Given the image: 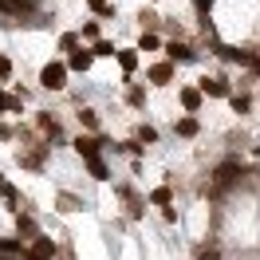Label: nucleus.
Instances as JSON below:
<instances>
[{"instance_id": "obj_19", "label": "nucleus", "mask_w": 260, "mask_h": 260, "mask_svg": "<svg viewBox=\"0 0 260 260\" xmlns=\"http://www.w3.org/2000/svg\"><path fill=\"white\" fill-rule=\"evenodd\" d=\"M0 252H4V256H24L28 248H24L20 241H8V237H0Z\"/></svg>"}, {"instance_id": "obj_27", "label": "nucleus", "mask_w": 260, "mask_h": 260, "mask_svg": "<svg viewBox=\"0 0 260 260\" xmlns=\"http://www.w3.org/2000/svg\"><path fill=\"white\" fill-rule=\"evenodd\" d=\"M138 20H142V28H158V12H150V8H142V12H138Z\"/></svg>"}, {"instance_id": "obj_33", "label": "nucleus", "mask_w": 260, "mask_h": 260, "mask_svg": "<svg viewBox=\"0 0 260 260\" xmlns=\"http://www.w3.org/2000/svg\"><path fill=\"white\" fill-rule=\"evenodd\" d=\"M162 221H166V225H174V221H178V209H174V205H166V209H162Z\"/></svg>"}, {"instance_id": "obj_32", "label": "nucleus", "mask_w": 260, "mask_h": 260, "mask_svg": "<svg viewBox=\"0 0 260 260\" xmlns=\"http://www.w3.org/2000/svg\"><path fill=\"white\" fill-rule=\"evenodd\" d=\"M8 75H12V59H8V55H0V79H8Z\"/></svg>"}, {"instance_id": "obj_29", "label": "nucleus", "mask_w": 260, "mask_h": 260, "mask_svg": "<svg viewBox=\"0 0 260 260\" xmlns=\"http://www.w3.org/2000/svg\"><path fill=\"white\" fill-rule=\"evenodd\" d=\"M59 48H63V51H75V48H79V36H75V32L59 36Z\"/></svg>"}, {"instance_id": "obj_10", "label": "nucleus", "mask_w": 260, "mask_h": 260, "mask_svg": "<svg viewBox=\"0 0 260 260\" xmlns=\"http://www.w3.org/2000/svg\"><path fill=\"white\" fill-rule=\"evenodd\" d=\"M36 130H40L48 142H55V138H59V122H55L51 114H36Z\"/></svg>"}, {"instance_id": "obj_18", "label": "nucleus", "mask_w": 260, "mask_h": 260, "mask_svg": "<svg viewBox=\"0 0 260 260\" xmlns=\"http://www.w3.org/2000/svg\"><path fill=\"white\" fill-rule=\"evenodd\" d=\"M79 122L87 130H99V111H95V107H79Z\"/></svg>"}, {"instance_id": "obj_35", "label": "nucleus", "mask_w": 260, "mask_h": 260, "mask_svg": "<svg viewBox=\"0 0 260 260\" xmlns=\"http://www.w3.org/2000/svg\"><path fill=\"white\" fill-rule=\"evenodd\" d=\"M193 8H197V12H201V16H205V12H209V8H213V0H193Z\"/></svg>"}, {"instance_id": "obj_7", "label": "nucleus", "mask_w": 260, "mask_h": 260, "mask_svg": "<svg viewBox=\"0 0 260 260\" xmlns=\"http://www.w3.org/2000/svg\"><path fill=\"white\" fill-rule=\"evenodd\" d=\"M91 63H95V55L91 51H67V71H91Z\"/></svg>"}, {"instance_id": "obj_12", "label": "nucleus", "mask_w": 260, "mask_h": 260, "mask_svg": "<svg viewBox=\"0 0 260 260\" xmlns=\"http://www.w3.org/2000/svg\"><path fill=\"white\" fill-rule=\"evenodd\" d=\"M181 107H185V111H189V114H197V111H201V91H197V87H181Z\"/></svg>"}, {"instance_id": "obj_11", "label": "nucleus", "mask_w": 260, "mask_h": 260, "mask_svg": "<svg viewBox=\"0 0 260 260\" xmlns=\"http://www.w3.org/2000/svg\"><path fill=\"white\" fill-rule=\"evenodd\" d=\"M174 134H181V138H197V134H201V122H197L193 114H185V118L174 122Z\"/></svg>"}, {"instance_id": "obj_16", "label": "nucleus", "mask_w": 260, "mask_h": 260, "mask_svg": "<svg viewBox=\"0 0 260 260\" xmlns=\"http://www.w3.org/2000/svg\"><path fill=\"white\" fill-rule=\"evenodd\" d=\"M114 51H118V48H114L111 40H95V48H91V55H95V59H114Z\"/></svg>"}, {"instance_id": "obj_23", "label": "nucleus", "mask_w": 260, "mask_h": 260, "mask_svg": "<svg viewBox=\"0 0 260 260\" xmlns=\"http://www.w3.org/2000/svg\"><path fill=\"white\" fill-rule=\"evenodd\" d=\"M0 197H4V201H8L12 209H16V205H20V193H16V189H12V185H8V181H4V178H0Z\"/></svg>"}, {"instance_id": "obj_36", "label": "nucleus", "mask_w": 260, "mask_h": 260, "mask_svg": "<svg viewBox=\"0 0 260 260\" xmlns=\"http://www.w3.org/2000/svg\"><path fill=\"white\" fill-rule=\"evenodd\" d=\"M0 260H24V256H4V252H0Z\"/></svg>"}, {"instance_id": "obj_21", "label": "nucleus", "mask_w": 260, "mask_h": 260, "mask_svg": "<svg viewBox=\"0 0 260 260\" xmlns=\"http://www.w3.org/2000/svg\"><path fill=\"white\" fill-rule=\"evenodd\" d=\"M126 103H130V107H142V103H146V91H142L138 83H130V87H126Z\"/></svg>"}, {"instance_id": "obj_1", "label": "nucleus", "mask_w": 260, "mask_h": 260, "mask_svg": "<svg viewBox=\"0 0 260 260\" xmlns=\"http://www.w3.org/2000/svg\"><path fill=\"white\" fill-rule=\"evenodd\" d=\"M44 158H48V142H36V146H20L16 150V162L24 166V170H40Z\"/></svg>"}, {"instance_id": "obj_20", "label": "nucleus", "mask_w": 260, "mask_h": 260, "mask_svg": "<svg viewBox=\"0 0 260 260\" xmlns=\"http://www.w3.org/2000/svg\"><path fill=\"white\" fill-rule=\"evenodd\" d=\"M114 59H118V63H122V71H126V75H130V71H134V67H138V55H134V51H114Z\"/></svg>"}, {"instance_id": "obj_34", "label": "nucleus", "mask_w": 260, "mask_h": 260, "mask_svg": "<svg viewBox=\"0 0 260 260\" xmlns=\"http://www.w3.org/2000/svg\"><path fill=\"white\" fill-rule=\"evenodd\" d=\"M197 260H221V252H217V248H201V252H197Z\"/></svg>"}, {"instance_id": "obj_25", "label": "nucleus", "mask_w": 260, "mask_h": 260, "mask_svg": "<svg viewBox=\"0 0 260 260\" xmlns=\"http://www.w3.org/2000/svg\"><path fill=\"white\" fill-rule=\"evenodd\" d=\"M138 48H142V51H154V48H162V40H158L154 32H142V40H138Z\"/></svg>"}, {"instance_id": "obj_37", "label": "nucleus", "mask_w": 260, "mask_h": 260, "mask_svg": "<svg viewBox=\"0 0 260 260\" xmlns=\"http://www.w3.org/2000/svg\"><path fill=\"white\" fill-rule=\"evenodd\" d=\"M0 134H8V130H4V126H0Z\"/></svg>"}, {"instance_id": "obj_28", "label": "nucleus", "mask_w": 260, "mask_h": 260, "mask_svg": "<svg viewBox=\"0 0 260 260\" xmlns=\"http://www.w3.org/2000/svg\"><path fill=\"white\" fill-rule=\"evenodd\" d=\"M16 229H20V233H28V237H36V221H32V217H20V213H16Z\"/></svg>"}, {"instance_id": "obj_26", "label": "nucleus", "mask_w": 260, "mask_h": 260, "mask_svg": "<svg viewBox=\"0 0 260 260\" xmlns=\"http://www.w3.org/2000/svg\"><path fill=\"white\" fill-rule=\"evenodd\" d=\"M138 142H150V146H154V142H158V130L142 122V126H138Z\"/></svg>"}, {"instance_id": "obj_8", "label": "nucleus", "mask_w": 260, "mask_h": 260, "mask_svg": "<svg viewBox=\"0 0 260 260\" xmlns=\"http://www.w3.org/2000/svg\"><path fill=\"white\" fill-rule=\"evenodd\" d=\"M150 83H154V87L174 83V63H170V59H166V63H154V67H150Z\"/></svg>"}, {"instance_id": "obj_14", "label": "nucleus", "mask_w": 260, "mask_h": 260, "mask_svg": "<svg viewBox=\"0 0 260 260\" xmlns=\"http://www.w3.org/2000/svg\"><path fill=\"white\" fill-rule=\"evenodd\" d=\"M150 205H158V209H166V205H174V193H170V185H158V189L150 193Z\"/></svg>"}, {"instance_id": "obj_24", "label": "nucleus", "mask_w": 260, "mask_h": 260, "mask_svg": "<svg viewBox=\"0 0 260 260\" xmlns=\"http://www.w3.org/2000/svg\"><path fill=\"white\" fill-rule=\"evenodd\" d=\"M229 103H233V111H237V114H248V107H252V99H248V95H229Z\"/></svg>"}, {"instance_id": "obj_15", "label": "nucleus", "mask_w": 260, "mask_h": 260, "mask_svg": "<svg viewBox=\"0 0 260 260\" xmlns=\"http://www.w3.org/2000/svg\"><path fill=\"white\" fill-rule=\"evenodd\" d=\"M87 170H91V178H95V181H107V178H111V170H107L103 158H87Z\"/></svg>"}, {"instance_id": "obj_9", "label": "nucleus", "mask_w": 260, "mask_h": 260, "mask_svg": "<svg viewBox=\"0 0 260 260\" xmlns=\"http://www.w3.org/2000/svg\"><path fill=\"white\" fill-rule=\"evenodd\" d=\"M197 91H201V95H213V99H229V83L225 79H201Z\"/></svg>"}, {"instance_id": "obj_5", "label": "nucleus", "mask_w": 260, "mask_h": 260, "mask_svg": "<svg viewBox=\"0 0 260 260\" xmlns=\"http://www.w3.org/2000/svg\"><path fill=\"white\" fill-rule=\"evenodd\" d=\"M166 59H170V63H193L197 51L189 48V44H178V40H174V44H166Z\"/></svg>"}, {"instance_id": "obj_17", "label": "nucleus", "mask_w": 260, "mask_h": 260, "mask_svg": "<svg viewBox=\"0 0 260 260\" xmlns=\"http://www.w3.org/2000/svg\"><path fill=\"white\" fill-rule=\"evenodd\" d=\"M32 252H40V256H55V241H51V237H36Z\"/></svg>"}, {"instance_id": "obj_13", "label": "nucleus", "mask_w": 260, "mask_h": 260, "mask_svg": "<svg viewBox=\"0 0 260 260\" xmlns=\"http://www.w3.org/2000/svg\"><path fill=\"white\" fill-rule=\"evenodd\" d=\"M20 107H24V95H4L0 91V114H20Z\"/></svg>"}, {"instance_id": "obj_6", "label": "nucleus", "mask_w": 260, "mask_h": 260, "mask_svg": "<svg viewBox=\"0 0 260 260\" xmlns=\"http://www.w3.org/2000/svg\"><path fill=\"white\" fill-rule=\"evenodd\" d=\"M71 146H75V154H79L83 162H87V158H99V146H103V142H99L95 134H79Z\"/></svg>"}, {"instance_id": "obj_3", "label": "nucleus", "mask_w": 260, "mask_h": 260, "mask_svg": "<svg viewBox=\"0 0 260 260\" xmlns=\"http://www.w3.org/2000/svg\"><path fill=\"white\" fill-rule=\"evenodd\" d=\"M241 178H244V170L237 162H221V166H217V174H213V185L225 189V185H237Z\"/></svg>"}, {"instance_id": "obj_22", "label": "nucleus", "mask_w": 260, "mask_h": 260, "mask_svg": "<svg viewBox=\"0 0 260 260\" xmlns=\"http://www.w3.org/2000/svg\"><path fill=\"white\" fill-rule=\"evenodd\" d=\"M59 209H63V213H75V209H83V201L75 193H59Z\"/></svg>"}, {"instance_id": "obj_31", "label": "nucleus", "mask_w": 260, "mask_h": 260, "mask_svg": "<svg viewBox=\"0 0 260 260\" xmlns=\"http://www.w3.org/2000/svg\"><path fill=\"white\" fill-rule=\"evenodd\" d=\"M83 40H99V24H95V20L83 24Z\"/></svg>"}, {"instance_id": "obj_2", "label": "nucleus", "mask_w": 260, "mask_h": 260, "mask_svg": "<svg viewBox=\"0 0 260 260\" xmlns=\"http://www.w3.org/2000/svg\"><path fill=\"white\" fill-rule=\"evenodd\" d=\"M40 87H48V91H63L67 87V63H48L40 71Z\"/></svg>"}, {"instance_id": "obj_4", "label": "nucleus", "mask_w": 260, "mask_h": 260, "mask_svg": "<svg viewBox=\"0 0 260 260\" xmlns=\"http://www.w3.org/2000/svg\"><path fill=\"white\" fill-rule=\"evenodd\" d=\"M217 55L229 59V63H241V67H260L256 55H252V51H241V48H217Z\"/></svg>"}, {"instance_id": "obj_30", "label": "nucleus", "mask_w": 260, "mask_h": 260, "mask_svg": "<svg viewBox=\"0 0 260 260\" xmlns=\"http://www.w3.org/2000/svg\"><path fill=\"white\" fill-rule=\"evenodd\" d=\"M91 4V12H99V16H111V0H87Z\"/></svg>"}]
</instances>
